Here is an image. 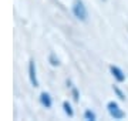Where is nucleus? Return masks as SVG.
I'll return each instance as SVG.
<instances>
[{"label": "nucleus", "instance_id": "1", "mask_svg": "<svg viewBox=\"0 0 128 121\" xmlns=\"http://www.w3.org/2000/svg\"><path fill=\"white\" fill-rule=\"evenodd\" d=\"M73 13L74 16L77 17L78 20H81V22H87V9H86V6L82 3L81 0H74L73 3Z\"/></svg>", "mask_w": 128, "mask_h": 121}, {"label": "nucleus", "instance_id": "2", "mask_svg": "<svg viewBox=\"0 0 128 121\" xmlns=\"http://www.w3.org/2000/svg\"><path fill=\"white\" fill-rule=\"evenodd\" d=\"M107 108H108V112H110V116L114 118V120H122L124 117H125V112L118 107V104L114 101H110L107 104Z\"/></svg>", "mask_w": 128, "mask_h": 121}, {"label": "nucleus", "instance_id": "3", "mask_svg": "<svg viewBox=\"0 0 128 121\" xmlns=\"http://www.w3.org/2000/svg\"><path fill=\"white\" fill-rule=\"evenodd\" d=\"M28 76H30V81L34 87H38V81H37V77H36V64H34V61H30V64H28Z\"/></svg>", "mask_w": 128, "mask_h": 121}, {"label": "nucleus", "instance_id": "4", "mask_svg": "<svg viewBox=\"0 0 128 121\" xmlns=\"http://www.w3.org/2000/svg\"><path fill=\"white\" fill-rule=\"evenodd\" d=\"M110 70H111V73H112V76L115 77V80H117V81L122 83L124 80H125V74L122 73V70H120L118 67H115V66H111Z\"/></svg>", "mask_w": 128, "mask_h": 121}, {"label": "nucleus", "instance_id": "5", "mask_svg": "<svg viewBox=\"0 0 128 121\" xmlns=\"http://www.w3.org/2000/svg\"><path fill=\"white\" fill-rule=\"evenodd\" d=\"M40 101H41V104H43L46 108H50L51 107V97H50V94H48V93H41Z\"/></svg>", "mask_w": 128, "mask_h": 121}, {"label": "nucleus", "instance_id": "6", "mask_svg": "<svg viewBox=\"0 0 128 121\" xmlns=\"http://www.w3.org/2000/svg\"><path fill=\"white\" fill-rule=\"evenodd\" d=\"M63 107H64V111L67 112V116H68V117H73V116H74V112H73V108H71V106H70V104H68L67 101H64Z\"/></svg>", "mask_w": 128, "mask_h": 121}, {"label": "nucleus", "instance_id": "7", "mask_svg": "<svg viewBox=\"0 0 128 121\" xmlns=\"http://www.w3.org/2000/svg\"><path fill=\"white\" fill-rule=\"evenodd\" d=\"M84 118H86V120L92 121V120H96V114H94L91 110H87V111L84 112Z\"/></svg>", "mask_w": 128, "mask_h": 121}]
</instances>
